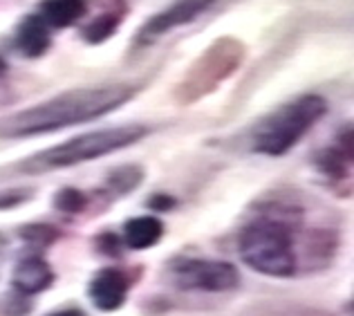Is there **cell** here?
I'll list each match as a JSON object with an SVG mask.
<instances>
[{
	"instance_id": "obj_1",
	"label": "cell",
	"mask_w": 354,
	"mask_h": 316,
	"mask_svg": "<svg viewBox=\"0 0 354 316\" xmlns=\"http://www.w3.org/2000/svg\"><path fill=\"white\" fill-rule=\"evenodd\" d=\"M139 92L133 83H106L97 88L68 90L48 101L0 119V139H27L97 122L128 104Z\"/></svg>"
},
{
	"instance_id": "obj_2",
	"label": "cell",
	"mask_w": 354,
	"mask_h": 316,
	"mask_svg": "<svg viewBox=\"0 0 354 316\" xmlns=\"http://www.w3.org/2000/svg\"><path fill=\"white\" fill-rule=\"evenodd\" d=\"M303 211L294 204H267L238 234V256L249 269L267 278L298 276L301 254L296 252V231Z\"/></svg>"
},
{
	"instance_id": "obj_3",
	"label": "cell",
	"mask_w": 354,
	"mask_h": 316,
	"mask_svg": "<svg viewBox=\"0 0 354 316\" xmlns=\"http://www.w3.org/2000/svg\"><path fill=\"white\" fill-rule=\"evenodd\" d=\"M151 135V128L142 124H126L115 128H101L92 133H83L68 139V142L50 146L45 151H39L18 164V171L25 175H43L70 166H79L99 157H108L117 151H124L128 146H135L144 137Z\"/></svg>"
},
{
	"instance_id": "obj_4",
	"label": "cell",
	"mask_w": 354,
	"mask_h": 316,
	"mask_svg": "<svg viewBox=\"0 0 354 316\" xmlns=\"http://www.w3.org/2000/svg\"><path fill=\"white\" fill-rule=\"evenodd\" d=\"M328 113L321 95H303L260 119L251 135V151L267 157H283L310 133Z\"/></svg>"
},
{
	"instance_id": "obj_5",
	"label": "cell",
	"mask_w": 354,
	"mask_h": 316,
	"mask_svg": "<svg viewBox=\"0 0 354 316\" xmlns=\"http://www.w3.org/2000/svg\"><path fill=\"white\" fill-rule=\"evenodd\" d=\"M169 281L184 292L225 294L238 290L240 272L227 260L177 258L169 265Z\"/></svg>"
},
{
	"instance_id": "obj_6",
	"label": "cell",
	"mask_w": 354,
	"mask_h": 316,
	"mask_svg": "<svg viewBox=\"0 0 354 316\" xmlns=\"http://www.w3.org/2000/svg\"><path fill=\"white\" fill-rule=\"evenodd\" d=\"M213 5V0H173V3L151 16L139 27L137 32V45H151L164 34H169L175 27H182L186 23L195 21L200 14H204Z\"/></svg>"
},
{
	"instance_id": "obj_7",
	"label": "cell",
	"mask_w": 354,
	"mask_h": 316,
	"mask_svg": "<svg viewBox=\"0 0 354 316\" xmlns=\"http://www.w3.org/2000/svg\"><path fill=\"white\" fill-rule=\"evenodd\" d=\"M130 290H133V278L121 267H104L90 278L88 283V299L92 305L104 312L113 314L126 305Z\"/></svg>"
},
{
	"instance_id": "obj_8",
	"label": "cell",
	"mask_w": 354,
	"mask_h": 316,
	"mask_svg": "<svg viewBox=\"0 0 354 316\" xmlns=\"http://www.w3.org/2000/svg\"><path fill=\"white\" fill-rule=\"evenodd\" d=\"M352 128L346 126L328 146L314 155V169L319 171L323 180H328L334 187H346L352 180Z\"/></svg>"
},
{
	"instance_id": "obj_9",
	"label": "cell",
	"mask_w": 354,
	"mask_h": 316,
	"mask_svg": "<svg viewBox=\"0 0 354 316\" xmlns=\"http://www.w3.org/2000/svg\"><path fill=\"white\" fill-rule=\"evenodd\" d=\"M57 281V272L52 269V265L39 254H30L21 258L12 272V290L32 299L43 292H48L50 287Z\"/></svg>"
},
{
	"instance_id": "obj_10",
	"label": "cell",
	"mask_w": 354,
	"mask_h": 316,
	"mask_svg": "<svg viewBox=\"0 0 354 316\" xmlns=\"http://www.w3.org/2000/svg\"><path fill=\"white\" fill-rule=\"evenodd\" d=\"M52 36L50 27L45 25L41 16H25L16 27L14 34V48L27 59H39L50 50Z\"/></svg>"
},
{
	"instance_id": "obj_11",
	"label": "cell",
	"mask_w": 354,
	"mask_h": 316,
	"mask_svg": "<svg viewBox=\"0 0 354 316\" xmlns=\"http://www.w3.org/2000/svg\"><path fill=\"white\" fill-rule=\"evenodd\" d=\"M166 234L164 222L157 216H137L126 220L124 225V234H121V240L128 249L133 252H144V249L155 247Z\"/></svg>"
},
{
	"instance_id": "obj_12",
	"label": "cell",
	"mask_w": 354,
	"mask_h": 316,
	"mask_svg": "<svg viewBox=\"0 0 354 316\" xmlns=\"http://www.w3.org/2000/svg\"><path fill=\"white\" fill-rule=\"evenodd\" d=\"M39 16L48 27H59L65 30L74 23H79L88 12L86 0H43L39 5Z\"/></svg>"
},
{
	"instance_id": "obj_13",
	"label": "cell",
	"mask_w": 354,
	"mask_h": 316,
	"mask_svg": "<svg viewBox=\"0 0 354 316\" xmlns=\"http://www.w3.org/2000/svg\"><path fill=\"white\" fill-rule=\"evenodd\" d=\"M144 169L137 164H126V166H119L113 173L108 175L106 180V195L108 198H124V195L137 191L142 187L144 182Z\"/></svg>"
},
{
	"instance_id": "obj_14",
	"label": "cell",
	"mask_w": 354,
	"mask_h": 316,
	"mask_svg": "<svg viewBox=\"0 0 354 316\" xmlns=\"http://www.w3.org/2000/svg\"><path fill=\"white\" fill-rule=\"evenodd\" d=\"M121 21H124V12H115L113 9V12L101 14L97 18H92L90 23L81 25V39L92 45L104 43L119 30Z\"/></svg>"
},
{
	"instance_id": "obj_15",
	"label": "cell",
	"mask_w": 354,
	"mask_h": 316,
	"mask_svg": "<svg viewBox=\"0 0 354 316\" xmlns=\"http://www.w3.org/2000/svg\"><path fill=\"white\" fill-rule=\"evenodd\" d=\"M18 236L34 252H43V249H50L54 243H59L61 231L54 225H48V222H30V225L21 227Z\"/></svg>"
},
{
	"instance_id": "obj_16",
	"label": "cell",
	"mask_w": 354,
	"mask_h": 316,
	"mask_svg": "<svg viewBox=\"0 0 354 316\" xmlns=\"http://www.w3.org/2000/svg\"><path fill=\"white\" fill-rule=\"evenodd\" d=\"M90 207L88 193H83L81 189L65 187L57 195H54V209L65 213V216H81Z\"/></svg>"
},
{
	"instance_id": "obj_17",
	"label": "cell",
	"mask_w": 354,
	"mask_h": 316,
	"mask_svg": "<svg viewBox=\"0 0 354 316\" xmlns=\"http://www.w3.org/2000/svg\"><path fill=\"white\" fill-rule=\"evenodd\" d=\"M32 308H34V305H32L30 299H27V296L14 292V294H9L3 299L0 314H3V316H30Z\"/></svg>"
},
{
	"instance_id": "obj_18",
	"label": "cell",
	"mask_w": 354,
	"mask_h": 316,
	"mask_svg": "<svg viewBox=\"0 0 354 316\" xmlns=\"http://www.w3.org/2000/svg\"><path fill=\"white\" fill-rule=\"evenodd\" d=\"M34 191L32 189H7L0 191V211H12L21 204L32 200Z\"/></svg>"
},
{
	"instance_id": "obj_19",
	"label": "cell",
	"mask_w": 354,
	"mask_h": 316,
	"mask_svg": "<svg viewBox=\"0 0 354 316\" xmlns=\"http://www.w3.org/2000/svg\"><path fill=\"white\" fill-rule=\"evenodd\" d=\"M95 245L104 256L119 258L121 256V247H124V240H121V236L113 234V231H104V234L97 236Z\"/></svg>"
},
{
	"instance_id": "obj_20",
	"label": "cell",
	"mask_w": 354,
	"mask_h": 316,
	"mask_svg": "<svg viewBox=\"0 0 354 316\" xmlns=\"http://www.w3.org/2000/svg\"><path fill=\"white\" fill-rule=\"evenodd\" d=\"M146 207L153 213H169L177 207V200L169 193H155L146 200Z\"/></svg>"
},
{
	"instance_id": "obj_21",
	"label": "cell",
	"mask_w": 354,
	"mask_h": 316,
	"mask_svg": "<svg viewBox=\"0 0 354 316\" xmlns=\"http://www.w3.org/2000/svg\"><path fill=\"white\" fill-rule=\"evenodd\" d=\"M45 316H88L86 312H83L81 308H61V310H54L50 314Z\"/></svg>"
}]
</instances>
